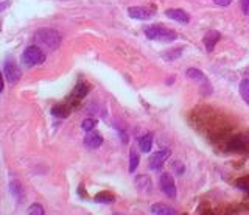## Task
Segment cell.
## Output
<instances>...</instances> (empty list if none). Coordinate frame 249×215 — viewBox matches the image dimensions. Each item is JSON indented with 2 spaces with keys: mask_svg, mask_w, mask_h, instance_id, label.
Returning <instances> with one entry per match:
<instances>
[{
  "mask_svg": "<svg viewBox=\"0 0 249 215\" xmlns=\"http://www.w3.org/2000/svg\"><path fill=\"white\" fill-rule=\"evenodd\" d=\"M6 6H8V2H3V3H0V11H3Z\"/></svg>",
  "mask_w": 249,
  "mask_h": 215,
  "instance_id": "obj_26",
  "label": "cell"
},
{
  "mask_svg": "<svg viewBox=\"0 0 249 215\" xmlns=\"http://www.w3.org/2000/svg\"><path fill=\"white\" fill-rule=\"evenodd\" d=\"M170 158V151L168 150H160V151H156L155 154H151L150 156V161H148V165L151 170H160L164 165V162Z\"/></svg>",
  "mask_w": 249,
  "mask_h": 215,
  "instance_id": "obj_6",
  "label": "cell"
},
{
  "mask_svg": "<svg viewBox=\"0 0 249 215\" xmlns=\"http://www.w3.org/2000/svg\"><path fill=\"white\" fill-rule=\"evenodd\" d=\"M112 199H114V197L109 195L108 192H103V194L95 197V201H100V203H108V201H112Z\"/></svg>",
  "mask_w": 249,
  "mask_h": 215,
  "instance_id": "obj_20",
  "label": "cell"
},
{
  "mask_svg": "<svg viewBox=\"0 0 249 215\" xmlns=\"http://www.w3.org/2000/svg\"><path fill=\"white\" fill-rule=\"evenodd\" d=\"M151 212H153V214H157V215H170V214L174 215V214H178L176 211L173 209V207L167 206V204H164V203H156V204H153Z\"/></svg>",
  "mask_w": 249,
  "mask_h": 215,
  "instance_id": "obj_12",
  "label": "cell"
},
{
  "mask_svg": "<svg viewBox=\"0 0 249 215\" xmlns=\"http://www.w3.org/2000/svg\"><path fill=\"white\" fill-rule=\"evenodd\" d=\"M181 53H182V49H174V50H170V51H167V53H164V58L167 61H173V59L179 58Z\"/></svg>",
  "mask_w": 249,
  "mask_h": 215,
  "instance_id": "obj_18",
  "label": "cell"
},
{
  "mask_svg": "<svg viewBox=\"0 0 249 215\" xmlns=\"http://www.w3.org/2000/svg\"><path fill=\"white\" fill-rule=\"evenodd\" d=\"M3 75H5L6 80H8V83H11V84L17 83V81L20 80L22 72H20L19 66L16 64V61H14L13 58H8L5 61V64H3Z\"/></svg>",
  "mask_w": 249,
  "mask_h": 215,
  "instance_id": "obj_4",
  "label": "cell"
},
{
  "mask_svg": "<svg viewBox=\"0 0 249 215\" xmlns=\"http://www.w3.org/2000/svg\"><path fill=\"white\" fill-rule=\"evenodd\" d=\"M3 92V75L0 73V94Z\"/></svg>",
  "mask_w": 249,
  "mask_h": 215,
  "instance_id": "obj_25",
  "label": "cell"
},
{
  "mask_svg": "<svg viewBox=\"0 0 249 215\" xmlns=\"http://www.w3.org/2000/svg\"><path fill=\"white\" fill-rule=\"evenodd\" d=\"M139 167V153L136 150H131L129 153V173H134Z\"/></svg>",
  "mask_w": 249,
  "mask_h": 215,
  "instance_id": "obj_16",
  "label": "cell"
},
{
  "mask_svg": "<svg viewBox=\"0 0 249 215\" xmlns=\"http://www.w3.org/2000/svg\"><path fill=\"white\" fill-rule=\"evenodd\" d=\"M46 61V53L39 46H30L24 50L22 53V64L25 67H34Z\"/></svg>",
  "mask_w": 249,
  "mask_h": 215,
  "instance_id": "obj_3",
  "label": "cell"
},
{
  "mask_svg": "<svg viewBox=\"0 0 249 215\" xmlns=\"http://www.w3.org/2000/svg\"><path fill=\"white\" fill-rule=\"evenodd\" d=\"M165 16L170 17L171 20H176L179 24H188L190 22V14L186 13L184 10H178V8H171L165 11Z\"/></svg>",
  "mask_w": 249,
  "mask_h": 215,
  "instance_id": "obj_8",
  "label": "cell"
},
{
  "mask_svg": "<svg viewBox=\"0 0 249 215\" xmlns=\"http://www.w3.org/2000/svg\"><path fill=\"white\" fill-rule=\"evenodd\" d=\"M129 17L137 19V20H148L153 17V11L148 8H143V6H133V8L128 10Z\"/></svg>",
  "mask_w": 249,
  "mask_h": 215,
  "instance_id": "obj_7",
  "label": "cell"
},
{
  "mask_svg": "<svg viewBox=\"0 0 249 215\" xmlns=\"http://www.w3.org/2000/svg\"><path fill=\"white\" fill-rule=\"evenodd\" d=\"M10 192H11V195L17 199V201H20L22 197H24V190H22L20 182H17L16 180H13L10 182Z\"/></svg>",
  "mask_w": 249,
  "mask_h": 215,
  "instance_id": "obj_15",
  "label": "cell"
},
{
  "mask_svg": "<svg viewBox=\"0 0 249 215\" xmlns=\"http://www.w3.org/2000/svg\"><path fill=\"white\" fill-rule=\"evenodd\" d=\"M232 0H214V3L218 6H229Z\"/></svg>",
  "mask_w": 249,
  "mask_h": 215,
  "instance_id": "obj_23",
  "label": "cell"
},
{
  "mask_svg": "<svg viewBox=\"0 0 249 215\" xmlns=\"http://www.w3.org/2000/svg\"><path fill=\"white\" fill-rule=\"evenodd\" d=\"M145 34L148 39H155L159 42H173L178 38V34L173 30L162 25H150L145 28Z\"/></svg>",
  "mask_w": 249,
  "mask_h": 215,
  "instance_id": "obj_2",
  "label": "cell"
},
{
  "mask_svg": "<svg viewBox=\"0 0 249 215\" xmlns=\"http://www.w3.org/2000/svg\"><path fill=\"white\" fill-rule=\"evenodd\" d=\"M139 147H140V150L143 153H150L151 151V147H153V134L148 132V134L142 136L139 139Z\"/></svg>",
  "mask_w": 249,
  "mask_h": 215,
  "instance_id": "obj_13",
  "label": "cell"
},
{
  "mask_svg": "<svg viewBox=\"0 0 249 215\" xmlns=\"http://www.w3.org/2000/svg\"><path fill=\"white\" fill-rule=\"evenodd\" d=\"M101 144H103V137L97 134V132L89 131L84 137V145L89 148V150H97V148L101 147Z\"/></svg>",
  "mask_w": 249,
  "mask_h": 215,
  "instance_id": "obj_9",
  "label": "cell"
},
{
  "mask_svg": "<svg viewBox=\"0 0 249 215\" xmlns=\"http://www.w3.org/2000/svg\"><path fill=\"white\" fill-rule=\"evenodd\" d=\"M186 77L192 81H196V83H200L202 86H209V80L207 77L204 75V73L200 70V69H195V67H190L187 72H186ZM210 87V86H209Z\"/></svg>",
  "mask_w": 249,
  "mask_h": 215,
  "instance_id": "obj_10",
  "label": "cell"
},
{
  "mask_svg": "<svg viewBox=\"0 0 249 215\" xmlns=\"http://www.w3.org/2000/svg\"><path fill=\"white\" fill-rule=\"evenodd\" d=\"M240 95L245 100V103L249 105V80H243L240 83Z\"/></svg>",
  "mask_w": 249,
  "mask_h": 215,
  "instance_id": "obj_17",
  "label": "cell"
},
{
  "mask_svg": "<svg viewBox=\"0 0 249 215\" xmlns=\"http://www.w3.org/2000/svg\"><path fill=\"white\" fill-rule=\"evenodd\" d=\"M34 42L47 50H56L61 46V34L53 28H39L34 33Z\"/></svg>",
  "mask_w": 249,
  "mask_h": 215,
  "instance_id": "obj_1",
  "label": "cell"
},
{
  "mask_svg": "<svg viewBox=\"0 0 249 215\" xmlns=\"http://www.w3.org/2000/svg\"><path fill=\"white\" fill-rule=\"evenodd\" d=\"M28 214H36V215H44V209L41 204H33L30 209H28Z\"/></svg>",
  "mask_w": 249,
  "mask_h": 215,
  "instance_id": "obj_21",
  "label": "cell"
},
{
  "mask_svg": "<svg viewBox=\"0 0 249 215\" xmlns=\"http://www.w3.org/2000/svg\"><path fill=\"white\" fill-rule=\"evenodd\" d=\"M218 39H219V33L215 32V30H210V32L206 36H204V46H206L207 51L214 50V47H215V44L218 42Z\"/></svg>",
  "mask_w": 249,
  "mask_h": 215,
  "instance_id": "obj_11",
  "label": "cell"
},
{
  "mask_svg": "<svg viewBox=\"0 0 249 215\" xmlns=\"http://www.w3.org/2000/svg\"><path fill=\"white\" fill-rule=\"evenodd\" d=\"M174 168H176V172L181 175L182 172H184V165H181L179 162H174Z\"/></svg>",
  "mask_w": 249,
  "mask_h": 215,
  "instance_id": "obj_24",
  "label": "cell"
},
{
  "mask_svg": "<svg viewBox=\"0 0 249 215\" xmlns=\"http://www.w3.org/2000/svg\"><path fill=\"white\" fill-rule=\"evenodd\" d=\"M136 186L140 192H150L151 190V180L148 176H137L136 180Z\"/></svg>",
  "mask_w": 249,
  "mask_h": 215,
  "instance_id": "obj_14",
  "label": "cell"
},
{
  "mask_svg": "<svg viewBox=\"0 0 249 215\" xmlns=\"http://www.w3.org/2000/svg\"><path fill=\"white\" fill-rule=\"evenodd\" d=\"M95 125H97V120H93V118H84L83 123H81V128L86 131V132H89L95 128Z\"/></svg>",
  "mask_w": 249,
  "mask_h": 215,
  "instance_id": "obj_19",
  "label": "cell"
},
{
  "mask_svg": "<svg viewBox=\"0 0 249 215\" xmlns=\"http://www.w3.org/2000/svg\"><path fill=\"white\" fill-rule=\"evenodd\" d=\"M240 6L245 14H249V0H240Z\"/></svg>",
  "mask_w": 249,
  "mask_h": 215,
  "instance_id": "obj_22",
  "label": "cell"
},
{
  "mask_svg": "<svg viewBox=\"0 0 249 215\" xmlns=\"http://www.w3.org/2000/svg\"><path fill=\"white\" fill-rule=\"evenodd\" d=\"M159 186H160V190H162L168 198H171V199L176 198V186H174V180L170 173L160 175Z\"/></svg>",
  "mask_w": 249,
  "mask_h": 215,
  "instance_id": "obj_5",
  "label": "cell"
}]
</instances>
